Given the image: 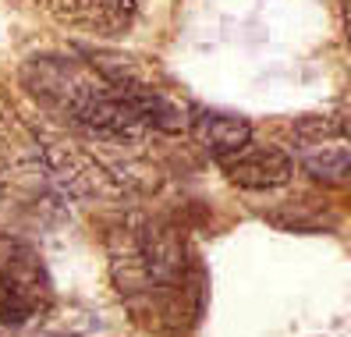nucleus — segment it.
<instances>
[{
    "instance_id": "nucleus-1",
    "label": "nucleus",
    "mask_w": 351,
    "mask_h": 337,
    "mask_svg": "<svg viewBox=\"0 0 351 337\" xmlns=\"http://www.w3.org/2000/svg\"><path fill=\"white\" fill-rule=\"evenodd\" d=\"M107 252L110 281L138 323L178 330L184 320H199L202 270L174 224L135 213L114 227Z\"/></svg>"
},
{
    "instance_id": "nucleus-2",
    "label": "nucleus",
    "mask_w": 351,
    "mask_h": 337,
    "mask_svg": "<svg viewBox=\"0 0 351 337\" xmlns=\"http://www.w3.org/2000/svg\"><path fill=\"white\" fill-rule=\"evenodd\" d=\"M53 281L29 242L0 238V327H25L50 312Z\"/></svg>"
},
{
    "instance_id": "nucleus-3",
    "label": "nucleus",
    "mask_w": 351,
    "mask_h": 337,
    "mask_svg": "<svg viewBox=\"0 0 351 337\" xmlns=\"http://www.w3.org/2000/svg\"><path fill=\"white\" fill-rule=\"evenodd\" d=\"M298 163L326 185H341L351 171V146L344 117H302L295 124Z\"/></svg>"
},
{
    "instance_id": "nucleus-4",
    "label": "nucleus",
    "mask_w": 351,
    "mask_h": 337,
    "mask_svg": "<svg viewBox=\"0 0 351 337\" xmlns=\"http://www.w3.org/2000/svg\"><path fill=\"white\" fill-rule=\"evenodd\" d=\"M43 4L60 25L103 39L125 36L138 11V0H43Z\"/></svg>"
},
{
    "instance_id": "nucleus-5",
    "label": "nucleus",
    "mask_w": 351,
    "mask_h": 337,
    "mask_svg": "<svg viewBox=\"0 0 351 337\" xmlns=\"http://www.w3.org/2000/svg\"><path fill=\"white\" fill-rule=\"evenodd\" d=\"M223 174L231 185L249 188V192H270L295 178V156L277 150V146H245L241 153L220 160Z\"/></svg>"
},
{
    "instance_id": "nucleus-6",
    "label": "nucleus",
    "mask_w": 351,
    "mask_h": 337,
    "mask_svg": "<svg viewBox=\"0 0 351 337\" xmlns=\"http://www.w3.org/2000/svg\"><path fill=\"white\" fill-rule=\"evenodd\" d=\"M189 128L195 132V139L202 142V150L210 153L217 163L241 153L245 146L252 142V124L238 117V114H227V111H202L192 117Z\"/></svg>"
},
{
    "instance_id": "nucleus-7",
    "label": "nucleus",
    "mask_w": 351,
    "mask_h": 337,
    "mask_svg": "<svg viewBox=\"0 0 351 337\" xmlns=\"http://www.w3.org/2000/svg\"><path fill=\"white\" fill-rule=\"evenodd\" d=\"M25 217H39L36 188L22 181V171L0 160V235H11Z\"/></svg>"
},
{
    "instance_id": "nucleus-8",
    "label": "nucleus",
    "mask_w": 351,
    "mask_h": 337,
    "mask_svg": "<svg viewBox=\"0 0 351 337\" xmlns=\"http://www.w3.org/2000/svg\"><path fill=\"white\" fill-rule=\"evenodd\" d=\"M0 128H4V107H0Z\"/></svg>"
},
{
    "instance_id": "nucleus-9",
    "label": "nucleus",
    "mask_w": 351,
    "mask_h": 337,
    "mask_svg": "<svg viewBox=\"0 0 351 337\" xmlns=\"http://www.w3.org/2000/svg\"><path fill=\"white\" fill-rule=\"evenodd\" d=\"M39 337H60V334H39Z\"/></svg>"
}]
</instances>
